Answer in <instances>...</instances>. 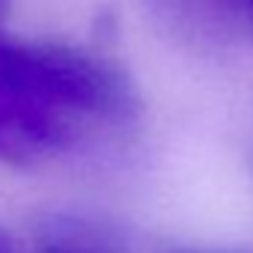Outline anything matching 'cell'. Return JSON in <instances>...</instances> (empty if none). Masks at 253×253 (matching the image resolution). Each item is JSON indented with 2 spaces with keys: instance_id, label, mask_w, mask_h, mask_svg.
Listing matches in <instances>:
<instances>
[{
  "instance_id": "277c9868",
  "label": "cell",
  "mask_w": 253,
  "mask_h": 253,
  "mask_svg": "<svg viewBox=\"0 0 253 253\" xmlns=\"http://www.w3.org/2000/svg\"><path fill=\"white\" fill-rule=\"evenodd\" d=\"M167 253H247V250H235V247H203V244H179V247H170Z\"/></svg>"
},
{
  "instance_id": "3957f363",
  "label": "cell",
  "mask_w": 253,
  "mask_h": 253,
  "mask_svg": "<svg viewBox=\"0 0 253 253\" xmlns=\"http://www.w3.org/2000/svg\"><path fill=\"white\" fill-rule=\"evenodd\" d=\"M36 253H128V247L104 220L84 214H51L36 223Z\"/></svg>"
},
{
  "instance_id": "6da1fadb",
  "label": "cell",
  "mask_w": 253,
  "mask_h": 253,
  "mask_svg": "<svg viewBox=\"0 0 253 253\" xmlns=\"http://www.w3.org/2000/svg\"><path fill=\"white\" fill-rule=\"evenodd\" d=\"M0 92L98 119H131L140 107L119 63L78 45L30 42L9 33H0Z\"/></svg>"
},
{
  "instance_id": "7a4b0ae2",
  "label": "cell",
  "mask_w": 253,
  "mask_h": 253,
  "mask_svg": "<svg viewBox=\"0 0 253 253\" xmlns=\"http://www.w3.org/2000/svg\"><path fill=\"white\" fill-rule=\"evenodd\" d=\"M72 128L60 110L0 92V161L9 167H30L60 152Z\"/></svg>"
},
{
  "instance_id": "5b68a950",
  "label": "cell",
  "mask_w": 253,
  "mask_h": 253,
  "mask_svg": "<svg viewBox=\"0 0 253 253\" xmlns=\"http://www.w3.org/2000/svg\"><path fill=\"white\" fill-rule=\"evenodd\" d=\"M0 253H15V244L6 235V229H0Z\"/></svg>"
},
{
  "instance_id": "8992f818",
  "label": "cell",
  "mask_w": 253,
  "mask_h": 253,
  "mask_svg": "<svg viewBox=\"0 0 253 253\" xmlns=\"http://www.w3.org/2000/svg\"><path fill=\"white\" fill-rule=\"evenodd\" d=\"M6 12H9V0H0V24H3Z\"/></svg>"
}]
</instances>
